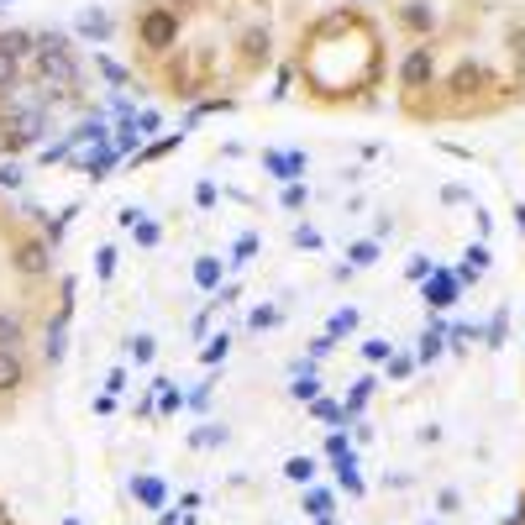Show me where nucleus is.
Segmentation results:
<instances>
[{
	"mask_svg": "<svg viewBox=\"0 0 525 525\" xmlns=\"http://www.w3.org/2000/svg\"><path fill=\"white\" fill-rule=\"evenodd\" d=\"M174 37H179V11H147V16H142V48L163 53Z\"/></svg>",
	"mask_w": 525,
	"mask_h": 525,
	"instance_id": "f257e3e1",
	"label": "nucleus"
},
{
	"mask_svg": "<svg viewBox=\"0 0 525 525\" xmlns=\"http://www.w3.org/2000/svg\"><path fill=\"white\" fill-rule=\"evenodd\" d=\"M16 268L21 274H43L48 268V242H21L16 247Z\"/></svg>",
	"mask_w": 525,
	"mask_h": 525,
	"instance_id": "f03ea898",
	"label": "nucleus"
},
{
	"mask_svg": "<svg viewBox=\"0 0 525 525\" xmlns=\"http://www.w3.org/2000/svg\"><path fill=\"white\" fill-rule=\"evenodd\" d=\"M37 131H43V116L37 111H27V116H16V126H11V147H27V142H37Z\"/></svg>",
	"mask_w": 525,
	"mask_h": 525,
	"instance_id": "7ed1b4c3",
	"label": "nucleus"
},
{
	"mask_svg": "<svg viewBox=\"0 0 525 525\" xmlns=\"http://www.w3.org/2000/svg\"><path fill=\"white\" fill-rule=\"evenodd\" d=\"M16 384H21V357H16V347H0V394Z\"/></svg>",
	"mask_w": 525,
	"mask_h": 525,
	"instance_id": "20e7f679",
	"label": "nucleus"
},
{
	"mask_svg": "<svg viewBox=\"0 0 525 525\" xmlns=\"http://www.w3.org/2000/svg\"><path fill=\"white\" fill-rule=\"evenodd\" d=\"M400 79H405V84H426V79H431V53H426V48L410 53L405 68H400Z\"/></svg>",
	"mask_w": 525,
	"mask_h": 525,
	"instance_id": "39448f33",
	"label": "nucleus"
},
{
	"mask_svg": "<svg viewBox=\"0 0 525 525\" xmlns=\"http://www.w3.org/2000/svg\"><path fill=\"white\" fill-rule=\"evenodd\" d=\"M21 342V321L16 315H0V347H16Z\"/></svg>",
	"mask_w": 525,
	"mask_h": 525,
	"instance_id": "423d86ee",
	"label": "nucleus"
},
{
	"mask_svg": "<svg viewBox=\"0 0 525 525\" xmlns=\"http://www.w3.org/2000/svg\"><path fill=\"white\" fill-rule=\"evenodd\" d=\"M284 473H290L294 483H310V478H315V463H310V457H294V463L284 467Z\"/></svg>",
	"mask_w": 525,
	"mask_h": 525,
	"instance_id": "0eeeda50",
	"label": "nucleus"
},
{
	"mask_svg": "<svg viewBox=\"0 0 525 525\" xmlns=\"http://www.w3.org/2000/svg\"><path fill=\"white\" fill-rule=\"evenodd\" d=\"M11 84H16V59L0 48V90H11Z\"/></svg>",
	"mask_w": 525,
	"mask_h": 525,
	"instance_id": "6e6552de",
	"label": "nucleus"
},
{
	"mask_svg": "<svg viewBox=\"0 0 525 525\" xmlns=\"http://www.w3.org/2000/svg\"><path fill=\"white\" fill-rule=\"evenodd\" d=\"M0 48H5V53H11V59H16V53H27V48H32V37H27V32H11V37H5V43H0Z\"/></svg>",
	"mask_w": 525,
	"mask_h": 525,
	"instance_id": "1a4fd4ad",
	"label": "nucleus"
},
{
	"mask_svg": "<svg viewBox=\"0 0 525 525\" xmlns=\"http://www.w3.org/2000/svg\"><path fill=\"white\" fill-rule=\"evenodd\" d=\"M263 53H268V37H263V32H252V37H247V59H263Z\"/></svg>",
	"mask_w": 525,
	"mask_h": 525,
	"instance_id": "9d476101",
	"label": "nucleus"
},
{
	"mask_svg": "<svg viewBox=\"0 0 525 525\" xmlns=\"http://www.w3.org/2000/svg\"><path fill=\"white\" fill-rule=\"evenodd\" d=\"M405 21H410V27H431V11H426V5H410Z\"/></svg>",
	"mask_w": 525,
	"mask_h": 525,
	"instance_id": "9b49d317",
	"label": "nucleus"
},
{
	"mask_svg": "<svg viewBox=\"0 0 525 525\" xmlns=\"http://www.w3.org/2000/svg\"><path fill=\"white\" fill-rule=\"evenodd\" d=\"M106 27H111L106 16H84V32H90V37H106Z\"/></svg>",
	"mask_w": 525,
	"mask_h": 525,
	"instance_id": "f8f14e48",
	"label": "nucleus"
}]
</instances>
